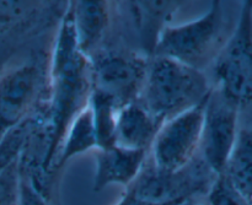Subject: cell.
Returning a JSON list of instances; mask_svg holds the SVG:
<instances>
[{
    "mask_svg": "<svg viewBox=\"0 0 252 205\" xmlns=\"http://www.w3.org/2000/svg\"><path fill=\"white\" fill-rule=\"evenodd\" d=\"M93 90L90 59L79 49L68 2L57 26L47 70L46 120L38 130L44 175L58 189L54 162L62 140L74 118L88 106Z\"/></svg>",
    "mask_w": 252,
    "mask_h": 205,
    "instance_id": "cell-1",
    "label": "cell"
},
{
    "mask_svg": "<svg viewBox=\"0 0 252 205\" xmlns=\"http://www.w3.org/2000/svg\"><path fill=\"white\" fill-rule=\"evenodd\" d=\"M212 88L204 71L166 57L153 56L138 101L164 123L204 102Z\"/></svg>",
    "mask_w": 252,
    "mask_h": 205,
    "instance_id": "cell-2",
    "label": "cell"
},
{
    "mask_svg": "<svg viewBox=\"0 0 252 205\" xmlns=\"http://www.w3.org/2000/svg\"><path fill=\"white\" fill-rule=\"evenodd\" d=\"M233 27L226 16L224 2L214 0L209 9L197 19L165 27L154 56L166 57L204 71L213 64Z\"/></svg>",
    "mask_w": 252,
    "mask_h": 205,
    "instance_id": "cell-3",
    "label": "cell"
},
{
    "mask_svg": "<svg viewBox=\"0 0 252 205\" xmlns=\"http://www.w3.org/2000/svg\"><path fill=\"white\" fill-rule=\"evenodd\" d=\"M213 86L240 113L252 108V0L241 2L230 36L213 61Z\"/></svg>",
    "mask_w": 252,
    "mask_h": 205,
    "instance_id": "cell-4",
    "label": "cell"
},
{
    "mask_svg": "<svg viewBox=\"0 0 252 205\" xmlns=\"http://www.w3.org/2000/svg\"><path fill=\"white\" fill-rule=\"evenodd\" d=\"M217 175L197 155L187 166L175 172L159 170L149 155L137 178L126 188L140 199L158 205H184L207 196Z\"/></svg>",
    "mask_w": 252,
    "mask_h": 205,
    "instance_id": "cell-5",
    "label": "cell"
},
{
    "mask_svg": "<svg viewBox=\"0 0 252 205\" xmlns=\"http://www.w3.org/2000/svg\"><path fill=\"white\" fill-rule=\"evenodd\" d=\"M47 70L48 60L36 59L0 74V142L46 102Z\"/></svg>",
    "mask_w": 252,
    "mask_h": 205,
    "instance_id": "cell-6",
    "label": "cell"
},
{
    "mask_svg": "<svg viewBox=\"0 0 252 205\" xmlns=\"http://www.w3.org/2000/svg\"><path fill=\"white\" fill-rule=\"evenodd\" d=\"M149 59L132 49L103 47L90 58L93 88L112 97L120 107L137 102Z\"/></svg>",
    "mask_w": 252,
    "mask_h": 205,
    "instance_id": "cell-7",
    "label": "cell"
},
{
    "mask_svg": "<svg viewBox=\"0 0 252 205\" xmlns=\"http://www.w3.org/2000/svg\"><path fill=\"white\" fill-rule=\"evenodd\" d=\"M206 102L162 123L149 150V159L155 167L167 172L179 171L198 155Z\"/></svg>",
    "mask_w": 252,
    "mask_h": 205,
    "instance_id": "cell-8",
    "label": "cell"
},
{
    "mask_svg": "<svg viewBox=\"0 0 252 205\" xmlns=\"http://www.w3.org/2000/svg\"><path fill=\"white\" fill-rule=\"evenodd\" d=\"M240 115L238 106L212 88L204 106L198 155L217 176L223 175L235 145L240 130Z\"/></svg>",
    "mask_w": 252,
    "mask_h": 205,
    "instance_id": "cell-9",
    "label": "cell"
},
{
    "mask_svg": "<svg viewBox=\"0 0 252 205\" xmlns=\"http://www.w3.org/2000/svg\"><path fill=\"white\" fill-rule=\"evenodd\" d=\"M111 5V1L101 0L68 2L76 44L89 59L105 47L112 25L113 7Z\"/></svg>",
    "mask_w": 252,
    "mask_h": 205,
    "instance_id": "cell-10",
    "label": "cell"
},
{
    "mask_svg": "<svg viewBox=\"0 0 252 205\" xmlns=\"http://www.w3.org/2000/svg\"><path fill=\"white\" fill-rule=\"evenodd\" d=\"M123 11L129 19L130 27L137 33L140 53L152 58L159 37L184 2L181 1H125Z\"/></svg>",
    "mask_w": 252,
    "mask_h": 205,
    "instance_id": "cell-11",
    "label": "cell"
},
{
    "mask_svg": "<svg viewBox=\"0 0 252 205\" xmlns=\"http://www.w3.org/2000/svg\"><path fill=\"white\" fill-rule=\"evenodd\" d=\"M148 155V151L126 149L118 145L110 149L97 150L94 191L100 192L111 184H120L127 188L140 174Z\"/></svg>",
    "mask_w": 252,
    "mask_h": 205,
    "instance_id": "cell-12",
    "label": "cell"
},
{
    "mask_svg": "<svg viewBox=\"0 0 252 205\" xmlns=\"http://www.w3.org/2000/svg\"><path fill=\"white\" fill-rule=\"evenodd\" d=\"M162 123L139 101L120 108L116 123V145L149 152Z\"/></svg>",
    "mask_w": 252,
    "mask_h": 205,
    "instance_id": "cell-13",
    "label": "cell"
},
{
    "mask_svg": "<svg viewBox=\"0 0 252 205\" xmlns=\"http://www.w3.org/2000/svg\"><path fill=\"white\" fill-rule=\"evenodd\" d=\"M234 191L252 205V125L241 127L223 175Z\"/></svg>",
    "mask_w": 252,
    "mask_h": 205,
    "instance_id": "cell-14",
    "label": "cell"
},
{
    "mask_svg": "<svg viewBox=\"0 0 252 205\" xmlns=\"http://www.w3.org/2000/svg\"><path fill=\"white\" fill-rule=\"evenodd\" d=\"M90 150H97L95 128H94L93 115L89 105L76 116L66 129L59 147L58 155L54 162V171L57 175L62 171L75 156L83 155Z\"/></svg>",
    "mask_w": 252,
    "mask_h": 205,
    "instance_id": "cell-15",
    "label": "cell"
},
{
    "mask_svg": "<svg viewBox=\"0 0 252 205\" xmlns=\"http://www.w3.org/2000/svg\"><path fill=\"white\" fill-rule=\"evenodd\" d=\"M93 115L97 150L110 149L116 145V123L120 106L112 97L98 90H91L88 102Z\"/></svg>",
    "mask_w": 252,
    "mask_h": 205,
    "instance_id": "cell-16",
    "label": "cell"
},
{
    "mask_svg": "<svg viewBox=\"0 0 252 205\" xmlns=\"http://www.w3.org/2000/svg\"><path fill=\"white\" fill-rule=\"evenodd\" d=\"M207 205H250L246 203L223 176H218L206 196Z\"/></svg>",
    "mask_w": 252,
    "mask_h": 205,
    "instance_id": "cell-17",
    "label": "cell"
},
{
    "mask_svg": "<svg viewBox=\"0 0 252 205\" xmlns=\"http://www.w3.org/2000/svg\"><path fill=\"white\" fill-rule=\"evenodd\" d=\"M17 164L11 165L0 172V205H17L20 186Z\"/></svg>",
    "mask_w": 252,
    "mask_h": 205,
    "instance_id": "cell-18",
    "label": "cell"
},
{
    "mask_svg": "<svg viewBox=\"0 0 252 205\" xmlns=\"http://www.w3.org/2000/svg\"><path fill=\"white\" fill-rule=\"evenodd\" d=\"M17 205H49L43 199V197L30 184L27 179L20 176L19 198Z\"/></svg>",
    "mask_w": 252,
    "mask_h": 205,
    "instance_id": "cell-19",
    "label": "cell"
},
{
    "mask_svg": "<svg viewBox=\"0 0 252 205\" xmlns=\"http://www.w3.org/2000/svg\"><path fill=\"white\" fill-rule=\"evenodd\" d=\"M115 205H158V204L149 203V202L144 201V199H140L139 197L129 193L128 191H125V193L121 196L120 201H118Z\"/></svg>",
    "mask_w": 252,
    "mask_h": 205,
    "instance_id": "cell-20",
    "label": "cell"
},
{
    "mask_svg": "<svg viewBox=\"0 0 252 205\" xmlns=\"http://www.w3.org/2000/svg\"><path fill=\"white\" fill-rule=\"evenodd\" d=\"M38 129H39V128H38ZM37 132H38V130H37ZM36 144H37V150H38V154H39V156H41V151H39L38 143H37V134H36ZM41 160H42V156H41ZM42 165H43V160H42ZM43 175H44V171H43ZM44 182H46V177H44ZM46 189H47V193L49 194V197H52V198H58V196H57V194L52 193V192L49 191L48 187H47V183H46Z\"/></svg>",
    "mask_w": 252,
    "mask_h": 205,
    "instance_id": "cell-21",
    "label": "cell"
},
{
    "mask_svg": "<svg viewBox=\"0 0 252 205\" xmlns=\"http://www.w3.org/2000/svg\"><path fill=\"white\" fill-rule=\"evenodd\" d=\"M192 204V202H191V203H187V204H184V205H191Z\"/></svg>",
    "mask_w": 252,
    "mask_h": 205,
    "instance_id": "cell-22",
    "label": "cell"
},
{
    "mask_svg": "<svg viewBox=\"0 0 252 205\" xmlns=\"http://www.w3.org/2000/svg\"><path fill=\"white\" fill-rule=\"evenodd\" d=\"M191 205H193V203H192V204H191Z\"/></svg>",
    "mask_w": 252,
    "mask_h": 205,
    "instance_id": "cell-23",
    "label": "cell"
}]
</instances>
